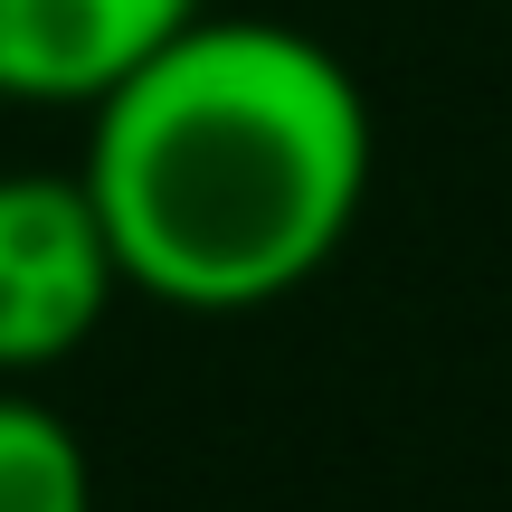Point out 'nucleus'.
Masks as SVG:
<instances>
[{"label":"nucleus","mask_w":512,"mask_h":512,"mask_svg":"<svg viewBox=\"0 0 512 512\" xmlns=\"http://www.w3.org/2000/svg\"><path fill=\"white\" fill-rule=\"evenodd\" d=\"M124 266L76 171H0V380L76 361L105 332Z\"/></svg>","instance_id":"nucleus-2"},{"label":"nucleus","mask_w":512,"mask_h":512,"mask_svg":"<svg viewBox=\"0 0 512 512\" xmlns=\"http://www.w3.org/2000/svg\"><path fill=\"white\" fill-rule=\"evenodd\" d=\"M370 162V95L323 38L200 10L105 105H86L76 181L133 294L256 313L342 256Z\"/></svg>","instance_id":"nucleus-1"},{"label":"nucleus","mask_w":512,"mask_h":512,"mask_svg":"<svg viewBox=\"0 0 512 512\" xmlns=\"http://www.w3.org/2000/svg\"><path fill=\"white\" fill-rule=\"evenodd\" d=\"M209 0H0V105H105Z\"/></svg>","instance_id":"nucleus-3"},{"label":"nucleus","mask_w":512,"mask_h":512,"mask_svg":"<svg viewBox=\"0 0 512 512\" xmlns=\"http://www.w3.org/2000/svg\"><path fill=\"white\" fill-rule=\"evenodd\" d=\"M0 512H95V465L57 408L0 389Z\"/></svg>","instance_id":"nucleus-4"}]
</instances>
